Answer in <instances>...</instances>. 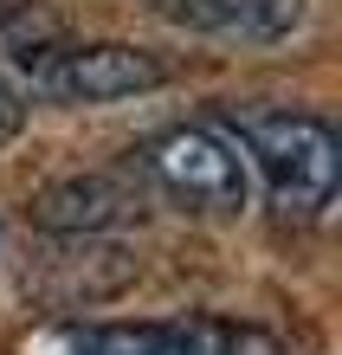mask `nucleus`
I'll list each match as a JSON object with an SVG mask.
<instances>
[{"mask_svg": "<svg viewBox=\"0 0 342 355\" xmlns=\"http://www.w3.org/2000/svg\"><path fill=\"white\" fill-rule=\"evenodd\" d=\"M232 123V142L252 168L265 175L271 187V207L284 220H316L323 207L336 200V175H342V142L323 116L310 110H226Z\"/></svg>", "mask_w": 342, "mask_h": 355, "instance_id": "nucleus-1", "label": "nucleus"}, {"mask_svg": "<svg viewBox=\"0 0 342 355\" xmlns=\"http://www.w3.org/2000/svg\"><path fill=\"white\" fill-rule=\"evenodd\" d=\"M142 175L162 187L168 200L194 207V214H239L252 194L246 155L239 142L207 130V123H181V130H162L142 149Z\"/></svg>", "mask_w": 342, "mask_h": 355, "instance_id": "nucleus-2", "label": "nucleus"}, {"mask_svg": "<svg viewBox=\"0 0 342 355\" xmlns=\"http://www.w3.org/2000/svg\"><path fill=\"white\" fill-rule=\"evenodd\" d=\"M19 78L46 103H117L155 91L168 71L136 46H33L19 58Z\"/></svg>", "mask_w": 342, "mask_h": 355, "instance_id": "nucleus-3", "label": "nucleus"}, {"mask_svg": "<svg viewBox=\"0 0 342 355\" xmlns=\"http://www.w3.org/2000/svg\"><path fill=\"white\" fill-rule=\"evenodd\" d=\"M65 355H291V349L259 323L181 317V323H78L65 329Z\"/></svg>", "mask_w": 342, "mask_h": 355, "instance_id": "nucleus-4", "label": "nucleus"}, {"mask_svg": "<svg viewBox=\"0 0 342 355\" xmlns=\"http://www.w3.org/2000/svg\"><path fill=\"white\" fill-rule=\"evenodd\" d=\"M310 0H175V19L213 39H239V46H271L304 26Z\"/></svg>", "mask_w": 342, "mask_h": 355, "instance_id": "nucleus-5", "label": "nucleus"}, {"mask_svg": "<svg viewBox=\"0 0 342 355\" xmlns=\"http://www.w3.org/2000/svg\"><path fill=\"white\" fill-rule=\"evenodd\" d=\"M123 214H130V194H123L117 181H103V175L65 181V187H52V194L39 200V220L65 226V233H97V226H110Z\"/></svg>", "mask_w": 342, "mask_h": 355, "instance_id": "nucleus-6", "label": "nucleus"}, {"mask_svg": "<svg viewBox=\"0 0 342 355\" xmlns=\"http://www.w3.org/2000/svg\"><path fill=\"white\" fill-rule=\"evenodd\" d=\"M19 110H26V103H19V91H13V85H0V142L19 130Z\"/></svg>", "mask_w": 342, "mask_h": 355, "instance_id": "nucleus-7", "label": "nucleus"}]
</instances>
